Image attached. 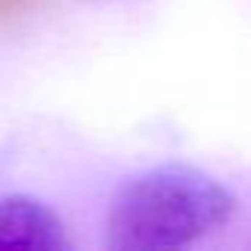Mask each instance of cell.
<instances>
[{
	"instance_id": "6da1fadb",
	"label": "cell",
	"mask_w": 251,
	"mask_h": 251,
	"mask_svg": "<svg viewBox=\"0 0 251 251\" xmlns=\"http://www.w3.org/2000/svg\"><path fill=\"white\" fill-rule=\"evenodd\" d=\"M236 198L189 166H163L127 177L112 198L106 242L118 251H177L227 225Z\"/></svg>"
},
{
	"instance_id": "7a4b0ae2",
	"label": "cell",
	"mask_w": 251,
	"mask_h": 251,
	"mask_svg": "<svg viewBox=\"0 0 251 251\" xmlns=\"http://www.w3.org/2000/svg\"><path fill=\"white\" fill-rule=\"evenodd\" d=\"M59 248H68V236L50 207L27 195L0 198V251H59Z\"/></svg>"
}]
</instances>
